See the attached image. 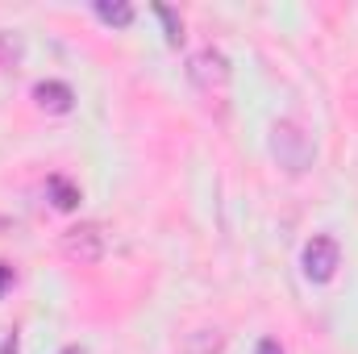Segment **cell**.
Here are the masks:
<instances>
[{
	"instance_id": "obj_8",
	"label": "cell",
	"mask_w": 358,
	"mask_h": 354,
	"mask_svg": "<svg viewBox=\"0 0 358 354\" xmlns=\"http://www.w3.org/2000/svg\"><path fill=\"white\" fill-rule=\"evenodd\" d=\"M155 13H159V17H163V25H167V42H171V46H179V38H183V25L176 21V13H171L167 4H155Z\"/></svg>"
},
{
	"instance_id": "obj_5",
	"label": "cell",
	"mask_w": 358,
	"mask_h": 354,
	"mask_svg": "<svg viewBox=\"0 0 358 354\" xmlns=\"http://www.w3.org/2000/svg\"><path fill=\"white\" fill-rule=\"evenodd\" d=\"M34 100H38L46 113H71L76 92L67 88V84H59V80H46V84H38V88H34Z\"/></svg>"
},
{
	"instance_id": "obj_9",
	"label": "cell",
	"mask_w": 358,
	"mask_h": 354,
	"mask_svg": "<svg viewBox=\"0 0 358 354\" xmlns=\"http://www.w3.org/2000/svg\"><path fill=\"white\" fill-rule=\"evenodd\" d=\"M255 354H283V346H279L275 338H263V342H259V351H255Z\"/></svg>"
},
{
	"instance_id": "obj_3",
	"label": "cell",
	"mask_w": 358,
	"mask_h": 354,
	"mask_svg": "<svg viewBox=\"0 0 358 354\" xmlns=\"http://www.w3.org/2000/svg\"><path fill=\"white\" fill-rule=\"evenodd\" d=\"M63 255L76 259V263H96L104 255V234L100 225H76L63 234Z\"/></svg>"
},
{
	"instance_id": "obj_2",
	"label": "cell",
	"mask_w": 358,
	"mask_h": 354,
	"mask_svg": "<svg viewBox=\"0 0 358 354\" xmlns=\"http://www.w3.org/2000/svg\"><path fill=\"white\" fill-rule=\"evenodd\" d=\"M304 275L313 279V283H329L334 279V271L342 263V250H338V242L334 238H313L308 246H304Z\"/></svg>"
},
{
	"instance_id": "obj_4",
	"label": "cell",
	"mask_w": 358,
	"mask_h": 354,
	"mask_svg": "<svg viewBox=\"0 0 358 354\" xmlns=\"http://www.w3.org/2000/svg\"><path fill=\"white\" fill-rule=\"evenodd\" d=\"M192 80L208 92L225 88V84H229V67H225V59H221L217 50H200V55L192 59Z\"/></svg>"
},
{
	"instance_id": "obj_1",
	"label": "cell",
	"mask_w": 358,
	"mask_h": 354,
	"mask_svg": "<svg viewBox=\"0 0 358 354\" xmlns=\"http://www.w3.org/2000/svg\"><path fill=\"white\" fill-rule=\"evenodd\" d=\"M271 150H275V159H279L287 171H304V167L313 163V142H308L292 121H279V125L271 129Z\"/></svg>"
},
{
	"instance_id": "obj_6",
	"label": "cell",
	"mask_w": 358,
	"mask_h": 354,
	"mask_svg": "<svg viewBox=\"0 0 358 354\" xmlns=\"http://www.w3.org/2000/svg\"><path fill=\"white\" fill-rule=\"evenodd\" d=\"M96 17L108 21V25H129V21H134V8H129L125 0H113V4H108V0H96Z\"/></svg>"
},
{
	"instance_id": "obj_12",
	"label": "cell",
	"mask_w": 358,
	"mask_h": 354,
	"mask_svg": "<svg viewBox=\"0 0 358 354\" xmlns=\"http://www.w3.org/2000/svg\"><path fill=\"white\" fill-rule=\"evenodd\" d=\"M63 354H80V351H76V346H71V351H63Z\"/></svg>"
},
{
	"instance_id": "obj_11",
	"label": "cell",
	"mask_w": 358,
	"mask_h": 354,
	"mask_svg": "<svg viewBox=\"0 0 358 354\" xmlns=\"http://www.w3.org/2000/svg\"><path fill=\"white\" fill-rule=\"evenodd\" d=\"M0 354H17V334H8V338L0 342Z\"/></svg>"
},
{
	"instance_id": "obj_7",
	"label": "cell",
	"mask_w": 358,
	"mask_h": 354,
	"mask_svg": "<svg viewBox=\"0 0 358 354\" xmlns=\"http://www.w3.org/2000/svg\"><path fill=\"white\" fill-rule=\"evenodd\" d=\"M46 187H50V196H55V204H59V208H76V204H80V192H76L63 176H50Z\"/></svg>"
},
{
	"instance_id": "obj_10",
	"label": "cell",
	"mask_w": 358,
	"mask_h": 354,
	"mask_svg": "<svg viewBox=\"0 0 358 354\" xmlns=\"http://www.w3.org/2000/svg\"><path fill=\"white\" fill-rule=\"evenodd\" d=\"M13 283V267L8 263H0V296H4V288Z\"/></svg>"
}]
</instances>
